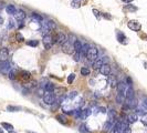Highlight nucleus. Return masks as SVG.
Listing matches in <instances>:
<instances>
[{
  "instance_id": "f257e3e1",
  "label": "nucleus",
  "mask_w": 147,
  "mask_h": 133,
  "mask_svg": "<svg viewBox=\"0 0 147 133\" xmlns=\"http://www.w3.org/2000/svg\"><path fill=\"white\" fill-rule=\"evenodd\" d=\"M67 36L64 35L63 32H59V33H56L55 36H53L52 37V41H53V43H58V44H64L65 42H67Z\"/></svg>"
},
{
  "instance_id": "f03ea898",
  "label": "nucleus",
  "mask_w": 147,
  "mask_h": 133,
  "mask_svg": "<svg viewBox=\"0 0 147 133\" xmlns=\"http://www.w3.org/2000/svg\"><path fill=\"white\" fill-rule=\"evenodd\" d=\"M97 56H99V50H97V48H95V47H91L89 49V51H87V55H86V57H87V59L89 60H96L97 59Z\"/></svg>"
},
{
  "instance_id": "7ed1b4c3",
  "label": "nucleus",
  "mask_w": 147,
  "mask_h": 133,
  "mask_svg": "<svg viewBox=\"0 0 147 133\" xmlns=\"http://www.w3.org/2000/svg\"><path fill=\"white\" fill-rule=\"evenodd\" d=\"M127 27L133 31H139L142 29V24L137 20H129L127 22Z\"/></svg>"
},
{
  "instance_id": "20e7f679",
  "label": "nucleus",
  "mask_w": 147,
  "mask_h": 133,
  "mask_svg": "<svg viewBox=\"0 0 147 133\" xmlns=\"http://www.w3.org/2000/svg\"><path fill=\"white\" fill-rule=\"evenodd\" d=\"M43 101L46 102L47 104L52 105L53 103L56 101V98H55V95L53 94V93H49V92H47L46 94L43 95Z\"/></svg>"
},
{
  "instance_id": "39448f33",
  "label": "nucleus",
  "mask_w": 147,
  "mask_h": 133,
  "mask_svg": "<svg viewBox=\"0 0 147 133\" xmlns=\"http://www.w3.org/2000/svg\"><path fill=\"white\" fill-rule=\"evenodd\" d=\"M43 45L46 49H51L53 45V41H52V36L50 35H46L43 36Z\"/></svg>"
},
{
  "instance_id": "423d86ee",
  "label": "nucleus",
  "mask_w": 147,
  "mask_h": 133,
  "mask_svg": "<svg viewBox=\"0 0 147 133\" xmlns=\"http://www.w3.org/2000/svg\"><path fill=\"white\" fill-rule=\"evenodd\" d=\"M62 50H63V52H64V53H68V55H70V53H72V52H73V50H74V47H73V43L71 42L70 40H67V42H65V43L63 44Z\"/></svg>"
},
{
  "instance_id": "0eeeda50",
  "label": "nucleus",
  "mask_w": 147,
  "mask_h": 133,
  "mask_svg": "<svg viewBox=\"0 0 147 133\" xmlns=\"http://www.w3.org/2000/svg\"><path fill=\"white\" fill-rule=\"evenodd\" d=\"M135 113L137 115H141V116H145L147 114V109H146V107L143 104V102L141 103V104H138L136 107V109H135Z\"/></svg>"
},
{
  "instance_id": "6e6552de",
  "label": "nucleus",
  "mask_w": 147,
  "mask_h": 133,
  "mask_svg": "<svg viewBox=\"0 0 147 133\" xmlns=\"http://www.w3.org/2000/svg\"><path fill=\"white\" fill-rule=\"evenodd\" d=\"M8 58H9V50L7 48H2L0 49V62H7Z\"/></svg>"
},
{
  "instance_id": "1a4fd4ad",
  "label": "nucleus",
  "mask_w": 147,
  "mask_h": 133,
  "mask_svg": "<svg viewBox=\"0 0 147 133\" xmlns=\"http://www.w3.org/2000/svg\"><path fill=\"white\" fill-rule=\"evenodd\" d=\"M11 70V64L9 63V62H3V63L0 65V72L3 73V74H9Z\"/></svg>"
},
{
  "instance_id": "9d476101",
  "label": "nucleus",
  "mask_w": 147,
  "mask_h": 133,
  "mask_svg": "<svg viewBox=\"0 0 147 133\" xmlns=\"http://www.w3.org/2000/svg\"><path fill=\"white\" fill-rule=\"evenodd\" d=\"M124 105H126L128 109H136V107L138 105V102L135 98H133L130 100H126V102H124Z\"/></svg>"
},
{
  "instance_id": "9b49d317",
  "label": "nucleus",
  "mask_w": 147,
  "mask_h": 133,
  "mask_svg": "<svg viewBox=\"0 0 147 133\" xmlns=\"http://www.w3.org/2000/svg\"><path fill=\"white\" fill-rule=\"evenodd\" d=\"M100 72L102 76H109L111 74V66H109V64H103L101 66V69H100Z\"/></svg>"
},
{
  "instance_id": "f8f14e48",
  "label": "nucleus",
  "mask_w": 147,
  "mask_h": 133,
  "mask_svg": "<svg viewBox=\"0 0 147 133\" xmlns=\"http://www.w3.org/2000/svg\"><path fill=\"white\" fill-rule=\"evenodd\" d=\"M13 16H14L16 20H18V21H23V20L26 19V17H27L26 12H24L23 10H17Z\"/></svg>"
},
{
  "instance_id": "ddd939ff",
  "label": "nucleus",
  "mask_w": 147,
  "mask_h": 133,
  "mask_svg": "<svg viewBox=\"0 0 147 133\" xmlns=\"http://www.w3.org/2000/svg\"><path fill=\"white\" fill-rule=\"evenodd\" d=\"M117 40L120 43H123V44L127 43V38H126V36L121 31H117Z\"/></svg>"
},
{
  "instance_id": "4468645a",
  "label": "nucleus",
  "mask_w": 147,
  "mask_h": 133,
  "mask_svg": "<svg viewBox=\"0 0 147 133\" xmlns=\"http://www.w3.org/2000/svg\"><path fill=\"white\" fill-rule=\"evenodd\" d=\"M133 98H134V90H133L132 87L127 85V89H126V91H125V99L126 100H130Z\"/></svg>"
},
{
  "instance_id": "2eb2a0df",
  "label": "nucleus",
  "mask_w": 147,
  "mask_h": 133,
  "mask_svg": "<svg viewBox=\"0 0 147 133\" xmlns=\"http://www.w3.org/2000/svg\"><path fill=\"white\" fill-rule=\"evenodd\" d=\"M104 64V62H103V59H102V58H97V59L96 60H94V61H93V68H94L95 70L96 69H101V66L102 65H103Z\"/></svg>"
},
{
  "instance_id": "dca6fc26",
  "label": "nucleus",
  "mask_w": 147,
  "mask_h": 133,
  "mask_svg": "<svg viewBox=\"0 0 147 133\" xmlns=\"http://www.w3.org/2000/svg\"><path fill=\"white\" fill-rule=\"evenodd\" d=\"M92 114V110L90 109V108H86V109H84V110H82V113H81V116L80 118L82 119V120H85L87 118V116H90Z\"/></svg>"
},
{
  "instance_id": "f3484780",
  "label": "nucleus",
  "mask_w": 147,
  "mask_h": 133,
  "mask_svg": "<svg viewBox=\"0 0 147 133\" xmlns=\"http://www.w3.org/2000/svg\"><path fill=\"white\" fill-rule=\"evenodd\" d=\"M82 43H81V40H79V39H76L75 41H74V43H73V47H74V51L75 52H81V49H82Z\"/></svg>"
},
{
  "instance_id": "a211bd4d",
  "label": "nucleus",
  "mask_w": 147,
  "mask_h": 133,
  "mask_svg": "<svg viewBox=\"0 0 147 133\" xmlns=\"http://www.w3.org/2000/svg\"><path fill=\"white\" fill-rule=\"evenodd\" d=\"M137 119H138V115L136 113H129L127 115V121L128 123H135L137 121Z\"/></svg>"
},
{
  "instance_id": "6ab92c4d",
  "label": "nucleus",
  "mask_w": 147,
  "mask_h": 133,
  "mask_svg": "<svg viewBox=\"0 0 147 133\" xmlns=\"http://www.w3.org/2000/svg\"><path fill=\"white\" fill-rule=\"evenodd\" d=\"M55 119L58 120V121H59L60 123L64 124V125H67V124L69 123V122H68V119L65 118V116H64L63 114H59V115H56V116H55Z\"/></svg>"
},
{
  "instance_id": "aec40b11",
  "label": "nucleus",
  "mask_w": 147,
  "mask_h": 133,
  "mask_svg": "<svg viewBox=\"0 0 147 133\" xmlns=\"http://www.w3.org/2000/svg\"><path fill=\"white\" fill-rule=\"evenodd\" d=\"M44 90H46V92L53 93V91H54V84L51 82H48L46 84V87H44Z\"/></svg>"
},
{
  "instance_id": "412c9836",
  "label": "nucleus",
  "mask_w": 147,
  "mask_h": 133,
  "mask_svg": "<svg viewBox=\"0 0 147 133\" xmlns=\"http://www.w3.org/2000/svg\"><path fill=\"white\" fill-rule=\"evenodd\" d=\"M6 11L8 15H14L16 11H17V9H16V7L13 5H8L6 7Z\"/></svg>"
},
{
  "instance_id": "4be33fe9",
  "label": "nucleus",
  "mask_w": 147,
  "mask_h": 133,
  "mask_svg": "<svg viewBox=\"0 0 147 133\" xmlns=\"http://www.w3.org/2000/svg\"><path fill=\"white\" fill-rule=\"evenodd\" d=\"M113 122H111V121H106L105 122V124L103 125V131L104 132H107V131H109L112 129V127H113Z\"/></svg>"
},
{
  "instance_id": "5701e85b",
  "label": "nucleus",
  "mask_w": 147,
  "mask_h": 133,
  "mask_svg": "<svg viewBox=\"0 0 147 133\" xmlns=\"http://www.w3.org/2000/svg\"><path fill=\"white\" fill-rule=\"evenodd\" d=\"M1 127H2L3 129H6V130H7L8 132H10V131H13V125H12V124H10V123H7V122H2V123H1Z\"/></svg>"
},
{
  "instance_id": "b1692460",
  "label": "nucleus",
  "mask_w": 147,
  "mask_h": 133,
  "mask_svg": "<svg viewBox=\"0 0 147 133\" xmlns=\"http://www.w3.org/2000/svg\"><path fill=\"white\" fill-rule=\"evenodd\" d=\"M46 24H47V27L50 29V31H51V30H54V29H56V24H55L54 21H52V20H49V21H47Z\"/></svg>"
},
{
  "instance_id": "393cba45",
  "label": "nucleus",
  "mask_w": 147,
  "mask_h": 133,
  "mask_svg": "<svg viewBox=\"0 0 147 133\" xmlns=\"http://www.w3.org/2000/svg\"><path fill=\"white\" fill-rule=\"evenodd\" d=\"M8 77H9V79H10V80H12V81L16 80V79H17V71H16L14 69H11L9 74H8Z\"/></svg>"
},
{
  "instance_id": "a878e982",
  "label": "nucleus",
  "mask_w": 147,
  "mask_h": 133,
  "mask_svg": "<svg viewBox=\"0 0 147 133\" xmlns=\"http://www.w3.org/2000/svg\"><path fill=\"white\" fill-rule=\"evenodd\" d=\"M124 100H125V94L124 93H117L116 95V102L117 103H123L124 102Z\"/></svg>"
},
{
  "instance_id": "bb28decb",
  "label": "nucleus",
  "mask_w": 147,
  "mask_h": 133,
  "mask_svg": "<svg viewBox=\"0 0 147 133\" xmlns=\"http://www.w3.org/2000/svg\"><path fill=\"white\" fill-rule=\"evenodd\" d=\"M108 121H111V122H113V120H114V118H115V115H116V112H115V110H113V109H111L108 112Z\"/></svg>"
},
{
  "instance_id": "cd10ccee",
  "label": "nucleus",
  "mask_w": 147,
  "mask_h": 133,
  "mask_svg": "<svg viewBox=\"0 0 147 133\" xmlns=\"http://www.w3.org/2000/svg\"><path fill=\"white\" fill-rule=\"evenodd\" d=\"M81 74L84 76V77L89 76L90 74V69L87 68V66H82V68H81Z\"/></svg>"
},
{
  "instance_id": "c85d7f7f",
  "label": "nucleus",
  "mask_w": 147,
  "mask_h": 133,
  "mask_svg": "<svg viewBox=\"0 0 147 133\" xmlns=\"http://www.w3.org/2000/svg\"><path fill=\"white\" fill-rule=\"evenodd\" d=\"M117 80H116V78L115 77H113V76H111L109 77V84H111V87H117Z\"/></svg>"
},
{
  "instance_id": "c756f323",
  "label": "nucleus",
  "mask_w": 147,
  "mask_h": 133,
  "mask_svg": "<svg viewBox=\"0 0 147 133\" xmlns=\"http://www.w3.org/2000/svg\"><path fill=\"white\" fill-rule=\"evenodd\" d=\"M90 48H91V47H90L87 43H84V44L82 45V49H81V52H82L83 55H87V51H89Z\"/></svg>"
},
{
  "instance_id": "7c9ffc66",
  "label": "nucleus",
  "mask_w": 147,
  "mask_h": 133,
  "mask_svg": "<svg viewBox=\"0 0 147 133\" xmlns=\"http://www.w3.org/2000/svg\"><path fill=\"white\" fill-rule=\"evenodd\" d=\"M71 7L74 8V9H77V8H80V7H81L80 0H73V1L71 2Z\"/></svg>"
},
{
  "instance_id": "2f4dec72",
  "label": "nucleus",
  "mask_w": 147,
  "mask_h": 133,
  "mask_svg": "<svg viewBox=\"0 0 147 133\" xmlns=\"http://www.w3.org/2000/svg\"><path fill=\"white\" fill-rule=\"evenodd\" d=\"M21 78L23 79V80H29V79L31 78V76L28 71H21Z\"/></svg>"
},
{
  "instance_id": "473e14b6",
  "label": "nucleus",
  "mask_w": 147,
  "mask_h": 133,
  "mask_svg": "<svg viewBox=\"0 0 147 133\" xmlns=\"http://www.w3.org/2000/svg\"><path fill=\"white\" fill-rule=\"evenodd\" d=\"M20 109H21V108L14 107V105H8V107H7V110L10 111V112H17V111H19Z\"/></svg>"
},
{
  "instance_id": "72a5a7b5",
  "label": "nucleus",
  "mask_w": 147,
  "mask_h": 133,
  "mask_svg": "<svg viewBox=\"0 0 147 133\" xmlns=\"http://www.w3.org/2000/svg\"><path fill=\"white\" fill-rule=\"evenodd\" d=\"M38 43H39L38 40H29V41H27V44L30 45V47H36Z\"/></svg>"
},
{
  "instance_id": "f704fd0d",
  "label": "nucleus",
  "mask_w": 147,
  "mask_h": 133,
  "mask_svg": "<svg viewBox=\"0 0 147 133\" xmlns=\"http://www.w3.org/2000/svg\"><path fill=\"white\" fill-rule=\"evenodd\" d=\"M125 9H126V10H128V11L134 12V11H137L138 8H137V7H135V6H132V5H127V6L125 7Z\"/></svg>"
},
{
  "instance_id": "c9c22d12",
  "label": "nucleus",
  "mask_w": 147,
  "mask_h": 133,
  "mask_svg": "<svg viewBox=\"0 0 147 133\" xmlns=\"http://www.w3.org/2000/svg\"><path fill=\"white\" fill-rule=\"evenodd\" d=\"M79 130H80L81 133H87V132H89V130L86 129V125H85L84 123H83V124H81V127H80Z\"/></svg>"
},
{
  "instance_id": "e433bc0d",
  "label": "nucleus",
  "mask_w": 147,
  "mask_h": 133,
  "mask_svg": "<svg viewBox=\"0 0 147 133\" xmlns=\"http://www.w3.org/2000/svg\"><path fill=\"white\" fill-rule=\"evenodd\" d=\"M81 113H82V110H81L80 108H79V109H75V110H73V113H72V114L77 118V116H81Z\"/></svg>"
},
{
  "instance_id": "4c0bfd02",
  "label": "nucleus",
  "mask_w": 147,
  "mask_h": 133,
  "mask_svg": "<svg viewBox=\"0 0 147 133\" xmlns=\"http://www.w3.org/2000/svg\"><path fill=\"white\" fill-rule=\"evenodd\" d=\"M16 38H17V40L19 41V42H22V41H24L23 36H22L20 32H17V33H16Z\"/></svg>"
},
{
  "instance_id": "58836bf2",
  "label": "nucleus",
  "mask_w": 147,
  "mask_h": 133,
  "mask_svg": "<svg viewBox=\"0 0 147 133\" xmlns=\"http://www.w3.org/2000/svg\"><path fill=\"white\" fill-rule=\"evenodd\" d=\"M74 79H75V74H73V73H71L70 76L68 77V83L69 84H71V83L74 81Z\"/></svg>"
},
{
  "instance_id": "ea45409f",
  "label": "nucleus",
  "mask_w": 147,
  "mask_h": 133,
  "mask_svg": "<svg viewBox=\"0 0 147 133\" xmlns=\"http://www.w3.org/2000/svg\"><path fill=\"white\" fill-rule=\"evenodd\" d=\"M76 95H77V92H76V91H72V92H70V93L67 95V98H68V99H73V98H75Z\"/></svg>"
},
{
  "instance_id": "a19ab883",
  "label": "nucleus",
  "mask_w": 147,
  "mask_h": 133,
  "mask_svg": "<svg viewBox=\"0 0 147 133\" xmlns=\"http://www.w3.org/2000/svg\"><path fill=\"white\" fill-rule=\"evenodd\" d=\"M32 18L35 19V20H38V21H42V20H43L42 17H41V16H39L38 14H33V15H32Z\"/></svg>"
},
{
  "instance_id": "79ce46f5",
  "label": "nucleus",
  "mask_w": 147,
  "mask_h": 133,
  "mask_svg": "<svg viewBox=\"0 0 147 133\" xmlns=\"http://www.w3.org/2000/svg\"><path fill=\"white\" fill-rule=\"evenodd\" d=\"M126 84H127L128 87H132V84H133V81H132V79H130L129 77L126 78Z\"/></svg>"
},
{
  "instance_id": "37998d69",
  "label": "nucleus",
  "mask_w": 147,
  "mask_h": 133,
  "mask_svg": "<svg viewBox=\"0 0 147 133\" xmlns=\"http://www.w3.org/2000/svg\"><path fill=\"white\" fill-rule=\"evenodd\" d=\"M93 14H94V16L96 17L97 19H100V18H101V15H100V12L97 11L96 9H93Z\"/></svg>"
},
{
  "instance_id": "c03bdc74",
  "label": "nucleus",
  "mask_w": 147,
  "mask_h": 133,
  "mask_svg": "<svg viewBox=\"0 0 147 133\" xmlns=\"http://www.w3.org/2000/svg\"><path fill=\"white\" fill-rule=\"evenodd\" d=\"M74 61H80V53L79 52H75V55H74Z\"/></svg>"
},
{
  "instance_id": "a18cd8bd",
  "label": "nucleus",
  "mask_w": 147,
  "mask_h": 133,
  "mask_svg": "<svg viewBox=\"0 0 147 133\" xmlns=\"http://www.w3.org/2000/svg\"><path fill=\"white\" fill-rule=\"evenodd\" d=\"M142 122L145 124V125H147V116L146 118H143V120H142Z\"/></svg>"
},
{
  "instance_id": "49530a36",
  "label": "nucleus",
  "mask_w": 147,
  "mask_h": 133,
  "mask_svg": "<svg viewBox=\"0 0 147 133\" xmlns=\"http://www.w3.org/2000/svg\"><path fill=\"white\" fill-rule=\"evenodd\" d=\"M103 17H104V18H107V19H111L112 18V17L109 16V15H107V14H103Z\"/></svg>"
},
{
  "instance_id": "de8ad7c7",
  "label": "nucleus",
  "mask_w": 147,
  "mask_h": 133,
  "mask_svg": "<svg viewBox=\"0 0 147 133\" xmlns=\"http://www.w3.org/2000/svg\"><path fill=\"white\" fill-rule=\"evenodd\" d=\"M143 104H144L146 107V109H147V98L144 99V101H143Z\"/></svg>"
},
{
  "instance_id": "09e8293b",
  "label": "nucleus",
  "mask_w": 147,
  "mask_h": 133,
  "mask_svg": "<svg viewBox=\"0 0 147 133\" xmlns=\"http://www.w3.org/2000/svg\"><path fill=\"white\" fill-rule=\"evenodd\" d=\"M123 2H125V3H130L132 1H134V0H122Z\"/></svg>"
},
{
  "instance_id": "8fccbe9b",
  "label": "nucleus",
  "mask_w": 147,
  "mask_h": 133,
  "mask_svg": "<svg viewBox=\"0 0 147 133\" xmlns=\"http://www.w3.org/2000/svg\"><path fill=\"white\" fill-rule=\"evenodd\" d=\"M12 27H13V21L10 20V21H9V28H12Z\"/></svg>"
},
{
  "instance_id": "3c124183",
  "label": "nucleus",
  "mask_w": 147,
  "mask_h": 133,
  "mask_svg": "<svg viewBox=\"0 0 147 133\" xmlns=\"http://www.w3.org/2000/svg\"><path fill=\"white\" fill-rule=\"evenodd\" d=\"M43 91H44L43 89H40V90H39V93H38V94H39V95H42V94H43V93H42Z\"/></svg>"
},
{
  "instance_id": "603ef678",
  "label": "nucleus",
  "mask_w": 147,
  "mask_h": 133,
  "mask_svg": "<svg viewBox=\"0 0 147 133\" xmlns=\"http://www.w3.org/2000/svg\"><path fill=\"white\" fill-rule=\"evenodd\" d=\"M1 23H3V19H2V17L0 16V24H1Z\"/></svg>"
},
{
  "instance_id": "864d4df0",
  "label": "nucleus",
  "mask_w": 147,
  "mask_h": 133,
  "mask_svg": "<svg viewBox=\"0 0 147 133\" xmlns=\"http://www.w3.org/2000/svg\"><path fill=\"white\" fill-rule=\"evenodd\" d=\"M28 133H36V132H32V131H27Z\"/></svg>"
},
{
  "instance_id": "5fc2aeb1",
  "label": "nucleus",
  "mask_w": 147,
  "mask_h": 133,
  "mask_svg": "<svg viewBox=\"0 0 147 133\" xmlns=\"http://www.w3.org/2000/svg\"><path fill=\"white\" fill-rule=\"evenodd\" d=\"M9 133H17V132H14V131H10Z\"/></svg>"
},
{
  "instance_id": "6e6d98bb",
  "label": "nucleus",
  "mask_w": 147,
  "mask_h": 133,
  "mask_svg": "<svg viewBox=\"0 0 147 133\" xmlns=\"http://www.w3.org/2000/svg\"><path fill=\"white\" fill-rule=\"evenodd\" d=\"M0 133H3V131L1 130V129H0Z\"/></svg>"
}]
</instances>
